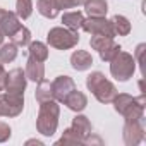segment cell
<instances>
[{
	"mask_svg": "<svg viewBox=\"0 0 146 146\" xmlns=\"http://www.w3.org/2000/svg\"><path fill=\"white\" fill-rule=\"evenodd\" d=\"M19 28H21V19L17 17V14L11 11H4L2 16H0V31H2V35L11 38Z\"/></svg>",
	"mask_w": 146,
	"mask_h": 146,
	"instance_id": "obj_12",
	"label": "cell"
},
{
	"mask_svg": "<svg viewBox=\"0 0 146 146\" xmlns=\"http://www.w3.org/2000/svg\"><path fill=\"white\" fill-rule=\"evenodd\" d=\"M11 134H12V131H11L9 124H5V122H2V120H0V143H5V141H9Z\"/></svg>",
	"mask_w": 146,
	"mask_h": 146,
	"instance_id": "obj_28",
	"label": "cell"
},
{
	"mask_svg": "<svg viewBox=\"0 0 146 146\" xmlns=\"http://www.w3.org/2000/svg\"><path fill=\"white\" fill-rule=\"evenodd\" d=\"M83 5H84V11L90 17H105L108 12L107 0H86Z\"/></svg>",
	"mask_w": 146,
	"mask_h": 146,
	"instance_id": "obj_17",
	"label": "cell"
},
{
	"mask_svg": "<svg viewBox=\"0 0 146 146\" xmlns=\"http://www.w3.org/2000/svg\"><path fill=\"white\" fill-rule=\"evenodd\" d=\"M17 48H19V46L14 45L12 41H11V43L0 45V62H2V64H11V62H14L16 57H17V53H19Z\"/></svg>",
	"mask_w": 146,
	"mask_h": 146,
	"instance_id": "obj_22",
	"label": "cell"
},
{
	"mask_svg": "<svg viewBox=\"0 0 146 146\" xmlns=\"http://www.w3.org/2000/svg\"><path fill=\"white\" fill-rule=\"evenodd\" d=\"M36 11L46 19H55L62 9L58 5V0H38L36 2Z\"/></svg>",
	"mask_w": 146,
	"mask_h": 146,
	"instance_id": "obj_18",
	"label": "cell"
},
{
	"mask_svg": "<svg viewBox=\"0 0 146 146\" xmlns=\"http://www.w3.org/2000/svg\"><path fill=\"white\" fill-rule=\"evenodd\" d=\"M70 65H72V69L78 70V72L88 70L93 65V57L86 50H76L74 53L70 55Z\"/></svg>",
	"mask_w": 146,
	"mask_h": 146,
	"instance_id": "obj_14",
	"label": "cell"
},
{
	"mask_svg": "<svg viewBox=\"0 0 146 146\" xmlns=\"http://www.w3.org/2000/svg\"><path fill=\"white\" fill-rule=\"evenodd\" d=\"M16 14L19 19H28L33 14V0H16Z\"/></svg>",
	"mask_w": 146,
	"mask_h": 146,
	"instance_id": "obj_25",
	"label": "cell"
},
{
	"mask_svg": "<svg viewBox=\"0 0 146 146\" xmlns=\"http://www.w3.org/2000/svg\"><path fill=\"white\" fill-rule=\"evenodd\" d=\"M35 96H36V102H38V103L46 102V100H53V95H52V83H48L46 79L40 81Z\"/></svg>",
	"mask_w": 146,
	"mask_h": 146,
	"instance_id": "obj_24",
	"label": "cell"
},
{
	"mask_svg": "<svg viewBox=\"0 0 146 146\" xmlns=\"http://www.w3.org/2000/svg\"><path fill=\"white\" fill-rule=\"evenodd\" d=\"M112 103H113L115 112L120 113L125 120L144 119V105H146L144 95L131 96L127 93H117V96L113 98Z\"/></svg>",
	"mask_w": 146,
	"mask_h": 146,
	"instance_id": "obj_1",
	"label": "cell"
},
{
	"mask_svg": "<svg viewBox=\"0 0 146 146\" xmlns=\"http://www.w3.org/2000/svg\"><path fill=\"white\" fill-rule=\"evenodd\" d=\"M70 129L81 137V141H84L90 134H93V132H91L93 127H91L90 119H88L86 115H81V113H78L74 119H72V125H70Z\"/></svg>",
	"mask_w": 146,
	"mask_h": 146,
	"instance_id": "obj_16",
	"label": "cell"
},
{
	"mask_svg": "<svg viewBox=\"0 0 146 146\" xmlns=\"http://www.w3.org/2000/svg\"><path fill=\"white\" fill-rule=\"evenodd\" d=\"M24 108V96L0 93V117H17Z\"/></svg>",
	"mask_w": 146,
	"mask_h": 146,
	"instance_id": "obj_8",
	"label": "cell"
},
{
	"mask_svg": "<svg viewBox=\"0 0 146 146\" xmlns=\"http://www.w3.org/2000/svg\"><path fill=\"white\" fill-rule=\"evenodd\" d=\"M62 103H64L69 110L79 113V112H83V110L86 108L88 98H86V95H84L83 91H79V90H72V91L65 96V100H64Z\"/></svg>",
	"mask_w": 146,
	"mask_h": 146,
	"instance_id": "obj_13",
	"label": "cell"
},
{
	"mask_svg": "<svg viewBox=\"0 0 146 146\" xmlns=\"http://www.w3.org/2000/svg\"><path fill=\"white\" fill-rule=\"evenodd\" d=\"M2 12H4V9H2V7H0V16H2Z\"/></svg>",
	"mask_w": 146,
	"mask_h": 146,
	"instance_id": "obj_31",
	"label": "cell"
},
{
	"mask_svg": "<svg viewBox=\"0 0 146 146\" xmlns=\"http://www.w3.org/2000/svg\"><path fill=\"white\" fill-rule=\"evenodd\" d=\"M11 41H12L14 45H17V46H28V45L31 43V31H29L26 26L21 24V28L11 36Z\"/></svg>",
	"mask_w": 146,
	"mask_h": 146,
	"instance_id": "obj_23",
	"label": "cell"
},
{
	"mask_svg": "<svg viewBox=\"0 0 146 146\" xmlns=\"http://www.w3.org/2000/svg\"><path fill=\"white\" fill-rule=\"evenodd\" d=\"M134 70H136V60L131 53L127 52H119L112 60H110V74L120 81V83H125L132 78L134 74Z\"/></svg>",
	"mask_w": 146,
	"mask_h": 146,
	"instance_id": "obj_4",
	"label": "cell"
},
{
	"mask_svg": "<svg viewBox=\"0 0 146 146\" xmlns=\"http://www.w3.org/2000/svg\"><path fill=\"white\" fill-rule=\"evenodd\" d=\"M76 90V83L72 78L69 76H58L52 81V95H53V100L55 102H64L65 96L72 91Z\"/></svg>",
	"mask_w": 146,
	"mask_h": 146,
	"instance_id": "obj_11",
	"label": "cell"
},
{
	"mask_svg": "<svg viewBox=\"0 0 146 146\" xmlns=\"http://www.w3.org/2000/svg\"><path fill=\"white\" fill-rule=\"evenodd\" d=\"M46 41L50 46L57 48V50H69V48H74L79 43V33L78 31H72L69 28H52L46 35Z\"/></svg>",
	"mask_w": 146,
	"mask_h": 146,
	"instance_id": "obj_5",
	"label": "cell"
},
{
	"mask_svg": "<svg viewBox=\"0 0 146 146\" xmlns=\"http://www.w3.org/2000/svg\"><path fill=\"white\" fill-rule=\"evenodd\" d=\"M86 88L95 95V98L100 102V103H112L113 98L117 96V88L113 86L112 81H108L105 78L103 72L100 70H95L86 78Z\"/></svg>",
	"mask_w": 146,
	"mask_h": 146,
	"instance_id": "obj_3",
	"label": "cell"
},
{
	"mask_svg": "<svg viewBox=\"0 0 146 146\" xmlns=\"http://www.w3.org/2000/svg\"><path fill=\"white\" fill-rule=\"evenodd\" d=\"M57 144H83V141H81V137H79L74 131L69 127V129L64 131V134H62V137L57 141Z\"/></svg>",
	"mask_w": 146,
	"mask_h": 146,
	"instance_id": "obj_26",
	"label": "cell"
},
{
	"mask_svg": "<svg viewBox=\"0 0 146 146\" xmlns=\"http://www.w3.org/2000/svg\"><path fill=\"white\" fill-rule=\"evenodd\" d=\"M144 119H134V120H125L122 127V137L127 146H136L144 139Z\"/></svg>",
	"mask_w": 146,
	"mask_h": 146,
	"instance_id": "obj_9",
	"label": "cell"
},
{
	"mask_svg": "<svg viewBox=\"0 0 146 146\" xmlns=\"http://www.w3.org/2000/svg\"><path fill=\"white\" fill-rule=\"evenodd\" d=\"M81 29H84L91 36H107V38H115L117 36L115 31H113L112 23L105 17H88V19L83 21Z\"/></svg>",
	"mask_w": 146,
	"mask_h": 146,
	"instance_id": "obj_7",
	"label": "cell"
},
{
	"mask_svg": "<svg viewBox=\"0 0 146 146\" xmlns=\"http://www.w3.org/2000/svg\"><path fill=\"white\" fill-rule=\"evenodd\" d=\"M83 21H84V16H83L81 11H70V12H65L62 16L64 26L72 29V31H79L81 26H83Z\"/></svg>",
	"mask_w": 146,
	"mask_h": 146,
	"instance_id": "obj_19",
	"label": "cell"
},
{
	"mask_svg": "<svg viewBox=\"0 0 146 146\" xmlns=\"http://www.w3.org/2000/svg\"><path fill=\"white\" fill-rule=\"evenodd\" d=\"M86 0H58L60 9H76L79 5H83Z\"/></svg>",
	"mask_w": 146,
	"mask_h": 146,
	"instance_id": "obj_27",
	"label": "cell"
},
{
	"mask_svg": "<svg viewBox=\"0 0 146 146\" xmlns=\"http://www.w3.org/2000/svg\"><path fill=\"white\" fill-rule=\"evenodd\" d=\"M60 107L55 100H46L40 103V112L36 119V129L43 136H53L58 127Z\"/></svg>",
	"mask_w": 146,
	"mask_h": 146,
	"instance_id": "obj_2",
	"label": "cell"
},
{
	"mask_svg": "<svg viewBox=\"0 0 146 146\" xmlns=\"http://www.w3.org/2000/svg\"><path fill=\"white\" fill-rule=\"evenodd\" d=\"M24 74H26V78H28L29 81H35V83L43 81V79H45V65H43V62H38V60L28 57Z\"/></svg>",
	"mask_w": 146,
	"mask_h": 146,
	"instance_id": "obj_15",
	"label": "cell"
},
{
	"mask_svg": "<svg viewBox=\"0 0 146 146\" xmlns=\"http://www.w3.org/2000/svg\"><path fill=\"white\" fill-rule=\"evenodd\" d=\"M5 78H7V72L4 69V64L0 62V91H4L5 88Z\"/></svg>",
	"mask_w": 146,
	"mask_h": 146,
	"instance_id": "obj_29",
	"label": "cell"
},
{
	"mask_svg": "<svg viewBox=\"0 0 146 146\" xmlns=\"http://www.w3.org/2000/svg\"><path fill=\"white\" fill-rule=\"evenodd\" d=\"M110 23H112V26H113L115 35H119V36H127V35L131 33V23H129V19H127L125 16L115 14V16L110 19Z\"/></svg>",
	"mask_w": 146,
	"mask_h": 146,
	"instance_id": "obj_21",
	"label": "cell"
},
{
	"mask_svg": "<svg viewBox=\"0 0 146 146\" xmlns=\"http://www.w3.org/2000/svg\"><path fill=\"white\" fill-rule=\"evenodd\" d=\"M90 45L93 50H96L100 53V58L103 62H110L122 50L120 45L113 41V38H107V36H91Z\"/></svg>",
	"mask_w": 146,
	"mask_h": 146,
	"instance_id": "obj_6",
	"label": "cell"
},
{
	"mask_svg": "<svg viewBox=\"0 0 146 146\" xmlns=\"http://www.w3.org/2000/svg\"><path fill=\"white\" fill-rule=\"evenodd\" d=\"M28 53L31 58H35L38 62H45L48 58V46L41 41H31L28 45Z\"/></svg>",
	"mask_w": 146,
	"mask_h": 146,
	"instance_id": "obj_20",
	"label": "cell"
},
{
	"mask_svg": "<svg viewBox=\"0 0 146 146\" xmlns=\"http://www.w3.org/2000/svg\"><path fill=\"white\" fill-rule=\"evenodd\" d=\"M28 84V78L24 74V70L21 67L12 69L7 72V78H5V93H12V95H21L24 96V90Z\"/></svg>",
	"mask_w": 146,
	"mask_h": 146,
	"instance_id": "obj_10",
	"label": "cell"
},
{
	"mask_svg": "<svg viewBox=\"0 0 146 146\" xmlns=\"http://www.w3.org/2000/svg\"><path fill=\"white\" fill-rule=\"evenodd\" d=\"M2 41H4V35H2V31H0V45H2Z\"/></svg>",
	"mask_w": 146,
	"mask_h": 146,
	"instance_id": "obj_30",
	"label": "cell"
}]
</instances>
